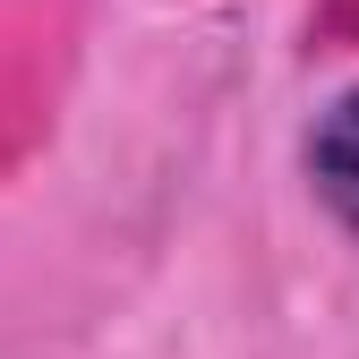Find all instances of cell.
Segmentation results:
<instances>
[{
	"instance_id": "1",
	"label": "cell",
	"mask_w": 359,
	"mask_h": 359,
	"mask_svg": "<svg viewBox=\"0 0 359 359\" xmlns=\"http://www.w3.org/2000/svg\"><path fill=\"white\" fill-rule=\"evenodd\" d=\"M299 171H308V197H317L342 231L359 240V86H342V95L308 120V137H299Z\"/></svg>"
}]
</instances>
